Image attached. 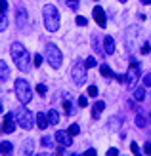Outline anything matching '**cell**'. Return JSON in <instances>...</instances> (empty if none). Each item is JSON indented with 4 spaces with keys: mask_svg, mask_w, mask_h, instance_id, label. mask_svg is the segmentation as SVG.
Returning a JSON list of instances; mask_svg holds the SVG:
<instances>
[{
    "mask_svg": "<svg viewBox=\"0 0 151 156\" xmlns=\"http://www.w3.org/2000/svg\"><path fill=\"white\" fill-rule=\"evenodd\" d=\"M119 2H126V0H119Z\"/></svg>",
    "mask_w": 151,
    "mask_h": 156,
    "instance_id": "42",
    "label": "cell"
},
{
    "mask_svg": "<svg viewBox=\"0 0 151 156\" xmlns=\"http://www.w3.org/2000/svg\"><path fill=\"white\" fill-rule=\"evenodd\" d=\"M149 51H151L149 44H144V46H142V53H149Z\"/></svg>",
    "mask_w": 151,
    "mask_h": 156,
    "instance_id": "37",
    "label": "cell"
},
{
    "mask_svg": "<svg viewBox=\"0 0 151 156\" xmlns=\"http://www.w3.org/2000/svg\"><path fill=\"white\" fill-rule=\"evenodd\" d=\"M138 78H140V63L136 59H132L130 61V69H128V73H126V84H128V88H134V86H136Z\"/></svg>",
    "mask_w": 151,
    "mask_h": 156,
    "instance_id": "7",
    "label": "cell"
},
{
    "mask_svg": "<svg viewBox=\"0 0 151 156\" xmlns=\"http://www.w3.org/2000/svg\"><path fill=\"white\" fill-rule=\"evenodd\" d=\"M144 152H145V154H151V143H145V147H144Z\"/></svg>",
    "mask_w": 151,
    "mask_h": 156,
    "instance_id": "38",
    "label": "cell"
},
{
    "mask_svg": "<svg viewBox=\"0 0 151 156\" xmlns=\"http://www.w3.org/2000/svg\"><path fill=\"white\" fill-rule=\"evenodd\" d=\"M46 61L50 63L52 69H59L61 63H63V55L59 48L55 44H46Z\"/></svg>",
    "mask_w": 151,
    "mask_h": 156,
    "instance_id": "4",
    "label": "cell"
},
{
    "mask_svg": "<svg viewBox=\"0 0 151 156\" xmlns=\"http://www.w3.org/2000/svg\"><path fill=\"white\" fill-rule=\"evenodd\" d=\"M142 4H151V0H140Z\"/></svg>",
    "mask_w": 151,
    "mask_h": 156,
    "instance_id": "41",
    "label": "cell"
},
{
    "mask_svg": "<svg viewBox=\"0 0 151 156\" xmlns=\"http://www.w3.org/2000/svg\"><path fill=\"white\" fill-rule=\"evenodd\" d=\"M78 107H88V97H86V95H81V97H78Z\"/></svg>",
    "mask_w": 151,
    "mask_h": 156,
    "instance_id": "26",
    "label": "cell"
},
{
    "mask_svg": "<svg viewBox=\"0 0 151 156\" xmlns=\"http://www.w3.org/2000/svg\"><path fill=\"white\" fill-rule=\"evenodd\" d=\"M15 21H17V27L21 29H25L27 27V12H25V8H17V13H15Z\"/></svg>",
    "mask_w": 151,
    "mask_h": 156,
    "instance_id": "11",
    "label": "cell"
},
{
    "mask_svg": "<svg viewBox=\"0 0 151 156\" xmlns=\"http://www.w3.org/2000/svg\"><path fill=\"white\" fill-rule=\"evenodd\" d=\"M12 57H13V63L17 65V69L21 73H27L31 69V55H29L27 48L21 42H13L12 44Z\"/></svg>",
    "mask_w": 151,
    "mask_h": 156,
    "instance_id": "1",
    "label": "cell"
},
{
    "mask_svg": "<svg viewBox=\"0 0 151 156\" xmlns=\"http://www.w3.org/2000/svg\"><path fill=\"white\" fill-rule=\"evenodd\" d=\"M33 147H35V141L33 139H27L21 147V154H33Z\"/></svg>",
    "mask_w": 151,
    "mask_h": 156,
    "instance_id": "15",
    "label": "cell"
},
{
    "mask_svg": "<svg viewBox=\"0 0 151 156\" xmlns=\"http://www.w3.org/2000/svg\"><path fill=\"white\" fill-rule=\"evenodd\" d=\"M33 63H35V67H40V63H42V55H38V53H36V55L33 57Z\"/></svg>",
    "mask_w": 151,
    "mask_h": 156,
    "instance_id": "32",
    "label": "cell"
},
{
    "mask_svg": "<svg viewBox=\"0 0 151 156\" xmlns=\"http://www.w3.org/2000/svg\"><path fill=\"white\" fill-rule=\"evenodd\" d=\"M48 120H50L52 126H55V124L59 122V114H58V111H55V108H50V112H48Z\"/></svg>",
    "mask_w": 151,
    "mask_h": 156,
    "instance_id": "17",
    "label": "cell"
},
{
    "mask_svg": "<svg viewBox=\"0 0 151 156\" xmlns=\"http://www.w3.org/2000/svg\"><path fill=\"white\" fill-rule=\"evenodd\" d=\"M0 149H2V154H10L12 152V143L2 141V143H0Z\"/></svg>",
    "mask_w": 151,
    "mask_h": 156,
    "instance_id": "21",
    "label": "cell"
},
{
    "mask_svg": "<svg viewBox=\"0 0 151 156\" xmlns=\"http://www.w3.org/2000/svg\"><path fill=\"white\" fill-rule=\"evenodd\" d=\"M8 29V19H6V13L0 15V30H6Z\"/></svg>",
    "mask_w": 151,
    "mask_h": 156,
    "instance_id": "23",
    "label": "cell"
},
{
    "mask_svg": "<svg viewBox=\"0 0 151 156\" xmlns=\"http://www.w3.org/2000/svg\"><path fill=\"white\" fill-rule=\"evenodd\" d=\"M84 154H86V156H94V154H96V151H94V149H88Z\"/></svg>",
    "mask_w": 151,
    "mask_h": 156,
    "instance_id": "40",
    "label": "cell"
},
{
    "mask_svg": "<svg viewBox=\"0 0 151 156\" xmlns=\"http://www.w3.org/2000/svg\"><path fill=\"white\" fill-rule=\"evenodd\" d=\"M103 108H105V103H103V101H98V103L92 107V118H98Z\"/></svg>",
    "mask_w": 151,
    "mask_h": 156,
    "instance_id": "16",
    "label": "cell"
},
{
    "mask_svg": "<svg viewBox=\"0 0 151 156\" xmlns=\"http://www.w3.org/2000/svg\"><path fill=\"white\" fill-rule=\"evenodd\" d=\"M115 78H117L119 82H126V76H124V74H119V76H115Z\"/></svg>",
    "mask_w": 151,
    "mask_h": 156,
    "instance_id": "39",
    "label": "cell"
},
{
    "mask_svg": "<svg viewBox=\"0 0 151 156\" xmlns=\"http://www.w3.org/2000/svg\"><path fill=\"white\" fill-rule=\"evenodd\" d=\"M119 154V149H109L107 151V156H117Z\"/></svg>",
    "mask_w": 151,
    "mask_h": 156,
    "instance_id": "36",
    "label": "cell"
},
{
    "mask_svg": "<svg viewBox=\"0 0 151 156\" xmlns=\"http://www.w3.org/2000/svg\"><path fill=\"white\" fill-rule=\"evenodd\" d=\"M78 131H81L78 124H73V126H69V133H71V135H78Z\"/></svg>",
    "mask_w": 151,
    "mask_h": 156,
    "instance_id": "27",
    "label": "cell"
},
{
    "mask_svg": "<svg viewBox=\"0 0 151 156\" xmlns=\"http://www.w3.org/2000/svg\"><path fill=\"white\" fill-rule=\"evenodd\" d=\"M40 143H42L44 147H52V137H50V135H42Z\"/></svg>",
    "mask_w": 151,
    "mask_h": 156,
    "instance_id": "25",
    "label": "cell"
},
{
    "mask_svg": "<svg viewBox=\"0 0 151 156\" xmlns=\"http://www.w3.org/2000/svg\"><path fill=\"white\" fill-rule=\"evenodd\" d=\"M42 17H44V27L50 33H55L59 29V12L54 4H46L42 8Z\"/></svg>",
    "mask_w": 151,
    "mask_h": 156,
    "instance_id": "2",
    "label": "cell"
},
{
    "mask_svg": "<svg viewBox=\"0 0 151 156\" xmlns=\"http://www.w3.org/2000/svg\"><path fill=\"white\" fill-rule=\"evenodd\" d=\"M55 141H58L59 145L71 147V145H73V135L69 133V129L67 131H58V133H55Z\"/></svg>",
    "mask_w": 151,
    "mask_h": 156,
    "instance_id": "8",
    "label": "cell"
},
{
    "mask_svg": "<svg viewBox=\"0 0 151 156\" xmlns=\"http://www.w3.org/2000/svg\"><path fill=\"white\" fill-rule=\"evenodd\" d=\"M144 97H145V88H138L134 91V99L136 101H144Z\"/></svg>",
    "mask_w": 151,
    "mask_h": 156,
    "instance_id": "19",
    "label": "cell"
},
{
    "mask_svg": "<svg viewBox=\"0 0 151 156\" xmlns=\"http://www.w3.org/2000/svg\"><path fill=\"white\" fill-rule=\"evenodd\" d=\"M15 120H17V126L23 128V129H31V128H33V124H35L33 112H31L27 107H19L17 108V112H15Z\"/></svg>",
    "mask_w": 151,
    "mask_h": 156,
    "instance_id": "5",
    "label": "cell"
},
{
    "mask_svg": "<svg viewBox=\"0 0 151 156\" xmlns=\"http://www.w3.org/2000/svg\"><path fill=\"white\" fill-rule=\"evenodd\" d=\"M88 95L90 97H98V88H96V86H90V88H88Z\"/></svg>",
    "mask_w": 151,
    "mask_h": 156,
    "instance_id": "29",
    "label": "cell"
},
{
    "mask_svg": "<svg viewBox=\"0 0 151 156\" xmlns=\"http://www.w3.org/2000/svg\"><path fill=\"white\" fill-rule=\"evenodd\" d=\"M86 63L82 65V61H77L75 63V67H73V71H71V76H73V80H75V84L77 86H82L84 82H86Z\"/></svg>",
    "mask_w": 151,
    "mask_h": 156,
    "instance_id": "6",
    "label": "cell"
},
{
    "mask_svg": "<svg viewBox=\"0 0 151 156\" xmlns=\"http://www.w3.org/2000/svg\"><path fill=\"white\" fill-rule=\"evenodd\" d=\"M92 46H94V50L98 51V57H101L103 53H105V50H101V46H100V42H98L96 36H92Z\"/></svg>",
    "mask_w": 151,
    "mask_h": 156,
    "instance_id": "18",
    "label": "cell"
},
{
    "mask_svg": "<svg viewBox=\"0 0 151 156\" xmlns=\"http://www.w3.org/2000/svg\"><path fill=\"white\" fill-rule=\"evenodd\" d=\"M75 21H77V25H78V27H86V25H88V19L82 17V15H78V17H77Z\"/></svg>",
    "mask_w": 151,
    "mask_h": 156,
    "instance_id": "24",
    "label": "cell"
},
{
    "mask_svg": "<svg viewBox=\"0 0 151 156\" xmlns=\"http://www.w3.org/2000/svg\"><path fill=\"white\" fill-rule=\"evenodd\" d=\"M15 122H17V120L13 118V114H6L4 116V124H2V131H4V133H13Z\"/></svg>",
    "mask_w": 151,
    "mask_h": 156,
    "instance_id": "9",
    "label": "cell"
},
{
    "mask_svg": "<svg viewBox=\"0 0 151 156\" xmlns=\"http://www.w3.org/2000/svg\"><path fill=\"white\" fill-rule=\"evenodd\" d=\"M149 118H151V112H149Z\"/></svg>",
    "mask_w": 151,
    "mask_h": 156,
    "instance_id": "43",
    "label": "cell"
},
{
    "mask_svg": "<svg viewBox=\"0 0 151 156\" xmlns=\"http://www.w3.org/2000/svg\"><path fill=\"white\" fill-rule=\"evenodd\" d=\"M48 124H50V120H48V114L36 112V126H38V128H40V129H46V128H48Z\"/></svg>",
    "mask_w": 151,
    "mask_h": 156,
    "instance_id": "13",
    "label": "cell"
},
{
    "mask_svg": "<svg viewBox=\"0 0 151 156\" xmlns=\"http://www.w3.org/2000/svg\"><path fill=\"white\" fill-rule=\"evenodd\" d=\"M92 15H94V19H96V23L100 27H105V10H101L100 6H96L92 10Z\"/></svg>",
    "mask_w": 151,
    "mask_h": 156,
    "instance_id": "10",
    "label": "cell"
},
{
    "mask_svg": "<svg viewBox=\"0 0 151 156\" xmlns=\"http://www.w3.org/2000/svg\"><path fill=\"white\" fill-rule=\"evenodd\" d=\"M15 95H17L21 105L31 103V99H33V90H31L27 80H23V78H17V80H15Z\"/></svg>",
    "mask_w": 151,
    "mask_h": 156,
    "instance_id": "3",
    "label": "cell"
},
{
    "mask_svg": "<svg viewBox=\"0 0 151 156\" xmlns=\"http://www.w3.org/2000/svg\"><path fill=\"white\" fill-rule=\"evenodd\" d=\"M100 73H101V76H105V78H111V76H115L113 73H111V69H109L107 65H101V67H100Z\"/></svg>",
    "mask_w": 151,
    "mask_h": 156,
    "instance_id": "20",
    "label": "cell"
},
{
    "mask_svg": "<svg viewBox=\"0 0 151 156\" xmlns=\"http://www.w3.org/2000/svg\"><path fill=\"white\" fill-rule=\"evenodd\" d=\"M67 2H69L71 10H77V8H78V0H67Z\"/></svg>",
    "mask_w": 151,
    "mask_h": 156,
    "instance_id": "34",
    "label": "cell"
},
{
    "mask_svg": "<svg viewBox=\"0 0 151 156\" xmlns=\"http://www.w3.org/2000/svg\"><path fill=\"white\" fill-rule=\"evenodd\" d=\"M145 124H147V120H145L142 114H138V116H136V126H138L140 129H144V128H145Z\"/></svg>",
    "mask_w": 151,
    "mask_h": 156,
    "instance_id": "22",
    "label": "cell"
},
{
    "mask_svg": "<svg viewBox=\"0 0 151 156\" xmlns=\"http://www.w3.org/2000/svg\"><path fill=\"white\" fill-rule=\"evenodd\" d=\"M69 99H71V95L67 93V101H65V103H63V108H65V112H67V114L71 112V103H69Z\"/></svg>",
    "mask_w": 151,
    "mask_h": 156,
    "instance_id": "31",
    "label": "cell"
},
{
    "mask_svg": "<svg viewBox=\"0 0 151 156\" xmlns=\"http://www.w3.org/2000/svg\"><path fill=\"white\" fill-rule=\"evenodd\" d=\"M84 63H86V67H88V69H92V67H96V57H88V59L84 61Z\"/></svg>",
    "mask_w": 151,
    "mask_h": 156,
    "instance_id": "28",
    "label": "cell"
},
{
    "mask_svg": "<svg viewBox=\"0 0 151 156\" xmlns=\"http://www.w3.org/2000/svg\"><path fill=\"white\" fill-rule=\"evenodd\" d=\"M130 151H132L134 154H140V147H138L136 141H132V143H130Z\"/></svg>",
    "mask_w": 151,
    "mask_h": 156,
    "instance_id": "30",
    "label": "cell"
},
{
    "mask_svg": "<svg viewBox=\"0 0 151 156\" xmlns=\"http://www.w3.org/2000/svg\"><path fill=\"white\" fill-rule=\"evenodd\" d=\"M36 91L40 93V95H46V86H44V84H38V86H36Z\"/></svg>",
    "mask_w": 151,
    "mask_h": 156,
    "instance_id": "33",
    "label": "cell"
},
{
    "mask_svg": "<svg viewBox=\"0 0 151 156\" xmlns=\"http://www.w3.org/2000/svg\"><path fill=\"white\" fill-rule=\"evenodd\" d=\"M103 50H105L107 55H113V51H115V40H113V36H105V38H103Z\"/></svg>",
    "mask_w": 151,
    "mask_h": 156,
    "instance_id": "12",
    "label": "cell"
},
{
    "mask_svg": "<svg viewBox=\"0 0 151 156\" xmlns=\"http://www.w3.org/2000/svg\"><path fill=\"white\" fill-rule=\"evenodd\" d=\"M10 78V69H8L6 61H0V80H2V84Z\"/></svg>",
    "mask_w": 151,
    "mask_h": 156,
    "instance_id": "14",
    "label": "cell"
},
{
    "mask_svg": "<svg viewBox=\"0 0 151 156\" xmlns=\"http://www.w3.org/2000/svg\"><path fill=\"white\" fill-rule=\"evenodd\" d=\"M144 86H145V88H149V86H151V74H147L144 78Z\"/></svg>",
    "mask_w": 151,
    "mask_h": 156,
    "instance_id": "35",
    "label": "cell"
}]
</instances>
